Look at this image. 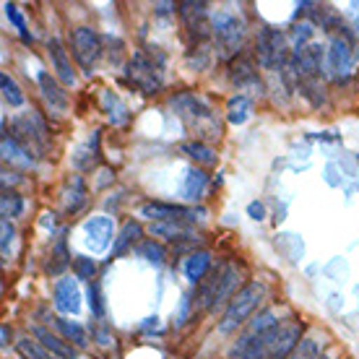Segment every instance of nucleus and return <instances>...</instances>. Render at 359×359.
Segmentation results:
<instances>
[{
  "label": "nucleus",
  "instance_id": "1",
  "mask_svg": "<svg viewBox=\"0 0 359 359\" xmlns=\"http://www.w3.org/2000/svg\"><path fill=\"white\" fill-rule=\"evenodd\" d=\"M278 323H281V320L276 318L273 310L258 313L250 320L248 331L237 339V344H234L232 351H229V357L232 359H266L269 357L271 341H273V336H276Z\"/></svg>",
  "mask_w": 359,
  "mask_h": 359
},
{
  "label": "nucleus",
  "instance_id": "2",
  "mask_svg": "<svg viewBox=\"0 0 359 359\" xmlns=\"http://www.w3.org/2000/svg\"><path fill=\"white\" fill-rule=\"evenodd\" d=\"M126 79L146 97L159 94L164 89V55L156 47L135 50L126 65Z\"/></svg>",
  "mask_w": 359,
  "mask_h": 359
},
{
  "label": "nucleus",
  "instance_id": "3",
  "mask_svg": "<svg viewBox=\"0 0 359 359\" xmlns=\"http://www.w3.org/2000/svg\"><path fill=\"white\" fill-rule=\"evenodd\" d=\"M170 104H172V109L177 112L180 120L188 128H193L196 133L219 138L222 128L216 123V112L203 97H198L193 91H180V94H175V97L170 99Z\"/></svg>",
  "mask_w": 359,
  "mask_h": 359
},
{
  "label": "nucleus",
  "instance_id": "4",
  "mask_svg": "<svg viewBox=\"0 0 359 359\" xmlns=\"http://www.w3.org/2000/svg\"><path fill=\"white\" fill-rule=\"evenodd\" d=\"M237 281H240V269L232 261L219 266L211 276L201 281L196 307L198 310H216V307H222L226 299H232L237 294Z\"/></svg>",
  "mask_w": 359,
  "mask_h": 359
},
{
  "label": "nucleus",
  "instance_id": "5",
  "mask_svg": "<svg viewBox=\"0 0 359 359\" xmlns=\"http://www.w3.org/2000/svg\"><path fill=\"white\" fill-rule=\"evenodd\" d=\"M266 299V284L263 281H250L245 284L237 294L229 299L222 320H219V331L222 333H232L237 331L240 325H245L252 318V313L261 307V302Z\"/></svg>",
  "mask_w": 359,
  "mask_h": 359
},
{
  "label": "nucleus",
  "instance_id": "6",
  "mask_svg": "<svg viewBox=\"0 0 359 359\" xmlns=\"http://www.w3.org/2000/svg\"><path fill=\"white\" fill-rule=\"evenodd\" d=\"M357 60H359V53L349 32L333 34L331 45L325 50V68H328V73H331L333 79H339V81L349 79L351 73H354V68H357Z\"/></svg>",
  "mask_w": 359,
  "mask_h": 359
},
{
  "label": "nucleus",
  "instance_id": "7",
  "mask_svg": "<svg viewBox=\"0 0 359 359\" xmlns=\"http://www.w3.org/2000/svg\"><path fill=\"white\" fill-rule=\"evenodd\" d=\"M214 42L224 55H237V47L245 39V21L234 11H216L211 16Z\"/></svg>",
  "mask_w": 359,
  "mask_h": 359
},
{
  "label": "nucleus",
  "instance_id": "8",
  "mask_svg": "<svg viewBox=\"0 0 359 359\" xmlns=\"http://www.w3.org/2000/svg\"><path fill=\"white\" fill-rule=\"evenodd\" d=\"M8 133H11V138L32 156V159L45 156L47 133H45V126H42L36 117H13V120H11Z\"/></svg>",
  "mask_w": 359,
  "mask_h": 359
},
{
  "label": "nucleus",
  "instance_id": "9",
  "mask_svg": "<svg viewBox=\"0 0 359 359\" xmlns=\"http://www.w3.org/2000/svg\"><path fill=\"white\" fill-rule=\"evenodd\" d=\"M71 47H73V57L79 60L81 71L86 73V76H91L99 63V57H102V36L91 27H79V29H73Z\"/></svg>",
  "mask_w": 359,
  "mask_h": 359
},
{
  "label": "nucleus",
  "instance_id": "10",
  "mask_svg": "<svg viewBox=\"0 0 359 359\" xmlns=\"http://www.w3.org/2000/svg\"><path fill=\"white\" fill-rule=\"evenodd\" d=\"M138 214L149 219V222H185V224H193L196 219H203L206 211L196 206H177V203H162V201H149L138 208Z\"/></svg>",
  "mask_w": 359,
  "mask_h": 359
},
{
  "label": "nucleus",
  "instance_id": "11",
  "mask_svg": "<svg viewBox=\"0 0 359 359\" xmlns=\"http://www.w3.org/2000/svg\"><path fill=\"white\" fill-rule=\"evenodd\" d=\"M289 60V50H287V39L278 29L266 27L258 34V63L266 71H273V68H284V63Z\"/></svg>",
  "mask_w": 359,
  "mask_h": 359
},
{
  "label": "nucleus",
  "instance_id": "12",
  "mask_svg": "<svg viewBox=\"0 0 359 359\" xmlns=\"http://www.w3.org/2000/svg\"><path fill=\"white\" fill-rule=\"evenodd\" d=\"M299 341H302V323L299 320H284V323H278L276 336L271 341L269 357L266 359H289L292 351L299 346Z\"/></svg>",
  "mask_w": 359,
  "mask_h": 359
},
{
  "label": "nucleus",
  "instance_id": "13",
  "mask_svg": "<svg viewBox=\"0 0 359 359\" xmlns=\"http://www.w3.org/2000/svg\"><path fill=\"white\" fill-rule=\"evenodd\" d=\"M83 232H86V248L91 252H104L112 243V234H115V222L109 216H91L89 222L83 224Z\"/></svg>",
  "mask_w": 359,
  "mask_h": 359
},
{
  "label": "nucleus",
  "instance_id": "14",
  "mask_svg": "<svg viewBox=\"0 0 359 359\" xmlns=\"http://www.w3.org/2000/svg\"><path fill=\"white\" fill-rule=\"evenodd\" d=\"M55 307L63 315H76L81 310V289H79V281L71 276H63L57 284H55V294H53Z\"/></svg>",
  "mask_w": 359,
  "mask_h": 359
},
{
  "label": "nucleus",
  "instance_id": "15",
  "mask_svg": "<svg viewBox=\"0 0 359 359\" xmlns=\"http://www.w3.org/2000/svg\"><path fill=\"white\" fill-rule=\"evenodd\" d=\"M323 47L310 42V45L297 53V65H299V83L302 81H318L323 71Z\"/></svg>",
  "mask_w": 359,
  "mask_h": 359
},
{
  "label": "nucleus",
  "instance_id": "16",
  "mask_svg": "<svg viewBox=\"0 0 359 359\" xmlns=\"http://www.w3.org/2000/svg\"><path fill=\"white\" fill-rule=\"evenodd\" d=\"M47 53H50V60H53L55 76H57L65 86H73V83H76V71H73L71 57L65 53L63 39H60V36H53V39L47 42Z\"/></svg>",
  "mask_w": 359,
  "mask_h": 359
},
{
  "label": "nucleus",
  "instance_id": "17",
  "mask_svg": "<svg viewBox=\"0 0 359 359\" xmlns=\"http://www.w3.org/2000/svg\"><path fill=\"white\" fill-rule=\"evenodd\" d=\"M36 83H39V91H42V99L47 102V107L53 112H65L68 109V97H65L63 86L55 81L47 71H39L36 76Z\"/></svg>",
  "mask_w": 359,
  "mask_h": 359
},
{
  "label": "nucleus",
  "instance_id": "18",
  "mask_svg": "<svg viewBox=\"0 0 359 359\" xmlns=\"http://www.w3.org/2000/svg\"><path fill=\"white\" fill-rule=\"evenodd\" d=\"M229 79L237 89H245V86H255L258 83V71H255V63H252L248 55H234L232 63H229Z\"/></svg>",
  "mask_w": 359,
  "mask_h": 359
},
{
  "label": "nucleus",
  "instance_id": "19",
  "mask_svg": "<svg viewBox=\"0 0 359 359\" xmlns=\"http://www.w3.org/2000/svg\"><path fill=\"white\" fill-rule=\"evenodd\" d=\"M141 237H144V226H141V222L128 219L126 224H123V229H120V234L115 237V243H112V258H123L126 252L135 250L133 245L138 243Z\"/></svg>",
  "mask_w": 359,
  "mask_h": 359
},
{
  "label": "nucleus",
  "instance_id": "20",
  "mask_svg": "<svg viewBox=\"0 0 359 359\" xmlns=\"http://www.w3.org/2000/svg\"><path fill=\"white\" fill-rule=\"evenodd\" d=\"M34 339H39V344H42L50 354H55L57 359H79V351H76V346H71L68 341H63L60 336L50 333L47 328H42V325H36V328H34Z\"/></svg>",
  "mask_w": 359,
  "mask_h": 359
},
{
  "label": "nucleus",
  "instance_id": "21",
  "mask_svg": "<svg viewBox=\"0 0 359 359\" xmlns=\"http://www.w3.org/2000/svg\"><path fill=\"white\" fill-rule=\"evenodd\" d=\"M208 188V175L201 167H190L188 172H185V177H182V196L188 198V201H201L203 198V193H206Z\"/></svg>",
  "mask_w": 359,
  "mask_h": 359
},
{
  "label": "nucleus",
  "instance_id": "22",
  "mask_svg": "<svg viewBox=\"0 0 359 359\" xmlns=\"http://www.w3.org/2000/svg\"><path fill=\"white\" fill-rule=\"evenodd\" d=\"M182 271H185V278H188L190 284H201L208 276V271H211V252L206 250L193 252L188 261H185Z\"/></svg>",
  "mask_w": 359,
  "mask_h": 359
},
{
  "label": "nucleus",
  "instance_id": "23",
  "mask_svg": "<svg viewBox=\"0 0 359 359\" xmlns=\"http://www.w3.org/2000/svg\"><path fill=\"white\" fill-rule=\"evenodd\" d=\"M102 107H104V112H107V120L112 123V126H123V123H128V117H130V115H128V104L117 97L112 89L102 91Z\"/></svg>",
  "mask_w": 359,
  "mask_h": 359
},
{
  "label": "nucleus",
  "instance_id": "24",
  "mask_svg": "<svg viewBox=\"0 0 359 359\" xmlns=\"http://www.w3.org/2000/svg\"><path fill=\"white\" fill-rule=\"evenodd\" d=\"M97 156H99V130H94V135H91L89 141L76 149V154H73V167L79 172L91 170L94 162H97Z\"/></svg>",
  "mask_w": 359,
  "mask_h": 359
},
{
  "label": "nucleus",
  "instance_id": "25",
  "mask_svg": "<svg viewBox=\"0 0 359 359\" xmlns=\"http://www.w3.org/2000/svg\"><path fill=\"white\" fill-rule=\"evenodd\" d=\"M252 99L245 97V94H237V97H232L229 102H226V120L232 123V126H243V123H248L252 117Z\"/></svg>",
  "mask_w": 359,
  "mask_h": 359
},
{
  "label": "nucleus",
  "instance_id": "26",
  "mask_svg": "<svg viewBox=\"0 0 359 359\" xmlns=\"http://www.w3.org/2000/svg\"><path fill=\"white\" fill-rule=\"evenodd\" d=\"M193 224H185V222H156L151 224L154 237H164V240H190L193 237Z\"/></svg>",
  "mask_w": 359,
  "mask_h": 359
},
{
  "label": "nucleus",
  "instance_id": "27",
  "mask_svg": "<svg viewBox=\"0 0 359 359\" xmlns=\"http://www.w3.org/2000/svg\"><path fill=\"white\" fill-rule=\"evenodd\" d=\"M83 203H86V182L81 175H73L68 180V188H65V211L76 214L83 208Z\"/></svg>",
  "mask_w": 359,
  "mask_h": 359
},
{
  "label": "nucleus",
  "instance_id": "28",
  "mask_svg": "<svg viewBox=\"0 0 359 359\" xmlns=\"http://www.w3.org/2000/svg\"><path fill=\"white\" fill-rule=\"evenodd\" d=\"M180 151L190 156L196 164H206V167L216 164V151L206 141H185V144H180Z\"/></svg>",
  "mask_w": 359,
  "mask_h": 359
},
{
  "label": "nucleus",
  "instance_id": "29",
  "mask_svg": "<svg viewBox=\"0 0 359 359\" xmlns=\"http://www.w3.org/2000/svg\"><path fill=\"white\" fill-rule=\"evenodd\" d=\"M135 255L138 258H144L146 263H154V266H162L167 261V250H164L162 243H156V240H141V243L135 245Z\"/></svg>",
  "mask_w": 359,
  "mask_h": 359
},
{
  "label": "nucleus",
  "instance_id": "30",
  "mask_svg": "<svg viewBox=\"0 0 359 359\" xmlns=\"http://www.w3.org/2000/svg\"><path fill=\"white\" fill-rule=\"evenodd\" d=\"M0 214L3 219H16V216L24 214V198L18 196L16 190L3 188V196H0Z\"/></svg>",
  "mask_w": 359,
  "mask_h": 359
},
{
  "label": "nucleus",
  "instance_id": "31",
  "mask_svg": "<svg viewBox=\"0 0 359 359\" xmlns=\"http://www.w3.org/2000/svg\"><path fill=\"white\" fill-rule=\"evenodd\" d=\"M0 146H3V156H6L8 162H27V164L34 162V159H32V156H29V154L24 151L13 138H11L8 128H3V144Z\"/></svg>",
  "mask_w": 359,
  "mask_h": 359
},
{
  "label": "nucleus",
  "instance_id": "32",
  "mask_svg": "<svg viewBox=\"0 0 359 359\" xmlns=\"http://www.w3.org/2000/svg\"><path fill=\"white\" fill-rule=\"evenodd\" d=\"M55 323H57V328H60V333H63L65 339H71L76 346H86L89 344V336H86V331L79 323L65 320V318H55Z\"/></svg>",
  "mask_w": 359,
  "mask_h": 359
},
{
  "label": "nucleus",
  "instance_id": "33",
  "mask_svg": "<svg viewBox=\"0 0 359 359\" xmlns=\"http://www.w3.org/2000/svg\"><path fill=\"white\" fill-rule=\"evenodd\" d=\"M0 89H3V99L8 102L11 107H21L24 104V91L18 89V83L6 71L0 73Z\"/></svg>",
  "mask_w": 359,
  "mask_h": 359
},
{
  "label": "nucleus",
  "instance_id": "34",
  "mask_svg": "<svg viewBox=\"0 0 359 359\" xmlns=\"http://www.w3.org/2000/svg\"><path fill=\"white\" fill-rule=\"evenodd\" d=\"M16 349L24 359H57L55 354H50L42 344L34 341V339H21V341L16 344Z\"/></svg>",
  "mask_w": 359,
  "mask_h": 359
},
{
  "label": "nucleus",
  "instance_id": "35",
  "mask_svg": "<svg viewBox=\"0 0 359 359\" xmlns=\"http://www.w3.org/2000/svg\"><path fill=\"white\" fill-rule=\"evenodd\" d=\"M86 294H89V307H91V315L94 318H104V297H102V287H99L97 281H89V289H86Z\"/></svg>",
  "mask_w": 359,
  "mask_h": 359
},
{
  "label": "nucleus",
  "instance_id": "36",
  "mask_svg": "<svg viewBox=\"0 0 359 359\" xmlns=\"http://www.w3.org/2000/svg\"><path fill=\"white\" fill-rule=\"evenodd\" d=\"M3 11H6V16H8L11 24H13V27L18 29V34H21V39H24V42H32V34L27 32V21H24V16L18 13L16 6H13V3H3Z\"/></svg>",
  "mask_w": 359,
  "mask_h": 359
},
{
  "label": "nucleus",
  "instance_id": "37",
  "mask_svg": "<svg viewBox=\"0 0 359 359\" xmlns=\"http://www.w3.org/2000/svg\"><path fill=\"white\" fill-rule=\"evenodd\" d=\"M289 359H320V344L315 339H302Z\"/></svg>",
  "mask_w": 359,
  "mask_h": 359
},
{
  "label": "nucleus",
  "instance_id": "38",
  "mask_svg": "<svg viewBox=\"0 0 359 359\" xmlns=\"http://www.w3.org/2000/svg\"><path fill=\"white\" fill-rule=\"evenodd\" d=\"M68 258H71V255H68V250H65V243L60 240V243L55 245V250H53V263L47 266V271H50V273H60V271H63L65 266L71 263Z\"/></svg>",
  "mask_w": 359,
  "mask_h": 359
},
{
  "label": "nucleus",
  "instance_id": "39",
  "mask_svg": "<svg viewBox=\"0 0 359 359\" xmlns=\"http://www.w3.org/2000/svg\"><path fill=\"white\" fill-rule=\"evenodd\" d=\"M73 271H76V278H94V271H97V263H94V258H83V255H79L76 261H73Z\"/></svg>",
  "mask_w": 359,
  "mask_h": 359
},
{
  "label": "nucleus",
  "instance_id": "40",
  "mask_svg": "<svg viewBox=\"0 0 359 359\" xmlns=\"http://www.w3.org/2000/svg\"><path fill=\"white\" fill-rule=\"evenodd\" d=\"M0 234H3V240H0V248H3V258H8L11 252V243H13V224H11V219H0Z\"/></svg>",
  "mask_w": 359,
  "mask_h": 359
},
{
  "label": "nucleus",
  "instance_id": "41",
  "mask_svg": "<svg viewBox=\"0 0 359 359\" xmlns=\"http://www.w3.org/2000/svg\"><path fill=\"white\" fill-rule=\"evenodd\" d=\"M248 214H250V219H255V222H261L263 216H266V208H263V203H258V201H252L250 206H248Z\"/></svg>",
  "mask_w": 359,
  "mask_h": 359
},
{
  "label": "nucleus",
  "instance_id": "42",
  "mask_svg": "<svg viewBox=\"0 0 359 359\" xmlns=\"http://www.w3.org/2000/svg\"><path fill=\"white\" fill-rule=\"evenodd\" d=\"M175 8V3H156V13H170V11Z\"/></svg>",
  "mask_w": 359,
  "mask_h": 359
},
{
  "label": "nucleus",
  "instance_id": "43",
  "mask_svg": "<svg viewBox=\"0 0 359 359\" xmlns=\"http://www.w3.org/2000/svg\"><path fill=\"white\" fill-rule=\"evenodd\" d=\"M0 336H3V346H8V339H11V328H8V325H3V328H0Z\"/></svg>",
  "mask_w": 359,
  "mask_h": 359
},
{
  "label": "nucleus",
  "instance_id": "44",
  "mask_svg": "<svg viewBox=\"0 0 359 359\" xmlns=\"http://www.w3.org/2000/svg\"><path fill=\"white\" fill-rule=\"evenodd\" d=\"M42 226H55V214H45V216H42Z\"/></svg>",
  "mask_w": 359,
  "mask_h": 359
}]
</instances>
